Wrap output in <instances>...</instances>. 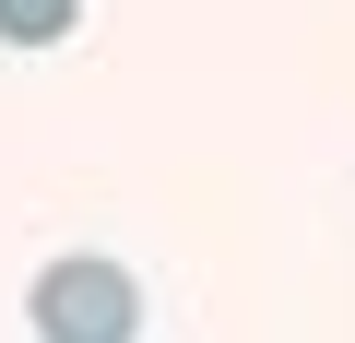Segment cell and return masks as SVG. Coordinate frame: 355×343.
<instances>
[{"label": "cell", "mask_w": 355, "mask_h": 343, "mask_svg": "<svg viewBox=\"0 0 355 343\" xmlns=\"http://www.w3.org/2000/svg\"><path fill=\"white\" fill-rule=\"evenodd\" d=\"M24 308H36V343H142V284L95 249H60Z\"/></svg>", "instance_id": "1"}, {"label": "cell", "mask_w": 355, "mask_h": 343, "mask_svg": "<svg viewBox=\"0 0 355 343\" xmlns=\"http://www.w3.org/2000/svg\"><path fill=\"white\" fill-rule=\"evenodd\" d=\"M83 24V0H0V48H60Z\"/></svg>", "instance_id": "2"}]
</instances>
